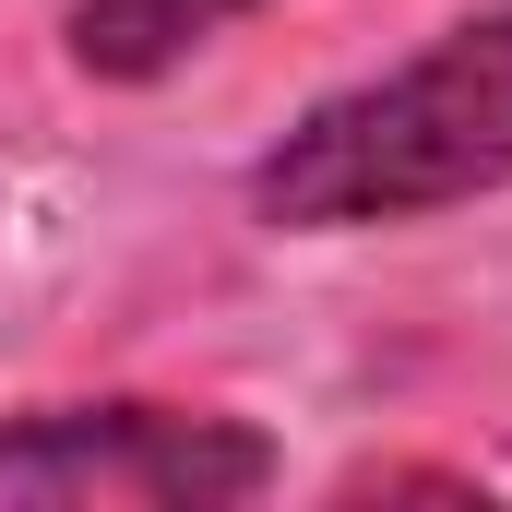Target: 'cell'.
I'll return each instance as SVG.
<instances>
[{
  "label": "cell",
  "mask_w": 512,
  "mask_h": 512,
  "mask_svg": "<svg viewBox=\"0 0 512 512\" xmlns=\"http://www.w3.org/2000/svg\"><path fill=\"white\" fill-rule=\"evenodd\" d=\"M512 191V0L441 24L417 60L298 108L251 167V215L286 239L417 227Z\"/></svg>",
  "instance_id": "obj_1"
},
{
  "label": "cell",
  "mask_w": 512,
  "mask_h": 512,
  "mask_svg": "<svg viewBox=\"0 0 512 512\" xmlns=\"http://www.w3.org/2000/svg\"><path fill=\"white\" fill-rule=\"evenodd\" d=\"M262 0H72L60 12V48L84 84H167L191 72L215 36H239Z\"/></svg>",
  "instance_id": "obj_3"
},
{
  "label": "cell",
  "mask_w": 512,
  "mask_h": 512,
  "mask_svg": "<svg viewBox=\"0 0 512 512\" xmlns=\"http://www.w3.org/2000/svg\"><path fill=\"white\" fill-rule=\"evenodd\" d=\"M274 489V441L215 405H24L0 417V501H60V512H239Z\"/></svg>",
  "instance_id": "obj_2"
}]
</instances>
